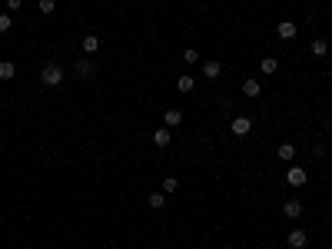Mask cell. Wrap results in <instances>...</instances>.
<instances>
[{"label":"cell","instance_id":"1","mask_svg":"<svg viewBox=\"0 0 332 249\" xmlns=\"http://www.w3.org/2000/svg\"><path fill=\"white\" fill-rule=\"evenodd\" d=\"M40 83H44V87H60V83H63V70L56 63H44L40 66Z\"/></svg>","mask_w":332,"mask_h":249},{"label":"cell","instance_id":"2","mask_svg":"<svg viewBox=\"0 0 332 249\" xmlns=\"http://www.w3.org/2000/svg\"><path fill=\"white\" fill-rule=\"evenodd\" d=\"M229 133L232 136H249V133H253V120L249 117H236L229 123Z\"/></svg>","mask_w":332,"mask_h":249},{"label":"cell","instance_id":"3","mask_svg":"<svg viewBox=\"0 0 332 249\" xmlns=\"http://www.w3.org/2000/svg\"><path fill=\"white\" fill-rule=\"evenodd\" d=\"M286 183L299 189V186H306V183H309V176H306V170H302V166H292V170L286 173Z\"/></svg>","mask_w":332,"mask_h":249},{"label":"cell","instance_id":"4","mask_svg":"<svg viewBox=\"0 0 332 249\" xmlns=\"http://www.w3.org/2000/svg\"><path fill=\"white\" fill-rule=\"evenodd\" d=\"M286 243L292 249H306V243H309V236H306V233H302V229H292V233H289L286 236Z\"/></svg>","mask_w":332,"mask_h":249},{"label":"cell","instance_id":"5","mask_svg":"<svg viewBox=\"0 0 332 249\" xmlns=\"http://www.w3.org/2000/svg\"><path fill=\"white\" fill-rule=\"evenodd\" d=\"M282 216L299 219V216H302V203H299V199H286V203H282Z\"/></svg>","mask_w":332,"mask_h":249},{"label":"cell","instance_id":"6","mask_svg":"<svg viewBox=\"0 0 332 249\" xmlns=\"http://www.w3.org/2000/svg\"><path fill=\"white\" fill-rule=\"evenodd\" d=\"M296 30H299V27L292 20H279V27H276V33L282 37V40H292V37H296Z\"/></svg>","mask_w":332,"mask_h":249},{"label":"cell","instance_id":"7","mask_svg":"<svg viewBox=\"0 0 332 249\" xmlns=\"http://www.w3.org/2000/svg\"><path fill=\"white\" fill-rule=\"evenodd\" d=\"M276 156H279L282 163H292V160H296V146H292V143H279Z\"/></svg>","mask_w":332,"mask_h":249},{"label":"cell","instance_id":"8","mask_svg":"<svg viewBox=\"0 0 332 249\" xmlns=\"http://www.w3.org/2000/svg\"><path fill=\"white\" fill-rule=\"evenodd\" d=\"M169 140H173V133H169V126H160V130L153 133V143L163 150V146H169Z\"/></svg>","mask_w":332,"mask_h":249},{"label":"cell","instance_id":"9","mask_svg":"<svg viewBox=\"0 0 332 249\" xmlns=\"http://www.w3.org/2000/svg\"><path fill=\"white\" fill-rule=\"evenodd\" d=\"M220 73H222L220 60H206V63H203V76H206V80H216Z\"/></svg>","mask_w":332,"mask_h":249},{"label":"cell","instance_id":"10","mask_svg":"<svg viewBox=\"0 0 332 249\" xmlns=\"http://www.w3.org/2000/svg\"><path fill=\"white\" fill-rule=\"evenodd\" d=\"M263 87H259V80H243V97H259Z\"/></svg>","mask_w":332,"mask_h":249},{"label":"cell","instance_id":"11","mask_svg":"<svg viewBox=\"0 0 332 249\" xmlns=\"http://www.w3.org/2000/svg\"><path fill=\"white\" fill-rule=\"evenodd\" d=\"M93 73H97V70H93L90 60H80V63H77V76H80V80H90Z\"/></svg>","mask_w":332,"mask_h":249},{"label":"cell","instance_id":"12","mask_svg":"<svg viewBox=\"0 0 332 249\" xmlns=\"http://www.w3.org/2000/svg\"><path fill=\"white\" fill-rule=\"evenodd\" d=\"M179 123H183V113H179V110H166L163 126H179Z\"/></svg>","mask_w":332,"mask_h":249},{"label":"cell","instance_id":"13","mask_svg":"<svg viewBox=\"0 0 332 249\" xmlns=\"http://www.w3.org/2000/svg\"><path fill=\"white\" fill-rule=\"evenodd\" d=\"M13 76H17V66L10 60H0V80H13Z\"/></svg>","mask_w":332,"mask_h":249},{"label":"cell","instance_id":"14","mask_svg":"<svg viewBox=\"0 0 332 249\" xmlns=\"http://www.w3.org/2000/svg\"><path fill=\"white\" fill-rule=\"evenodd\" d=\"M83 50H87V54H97L100 50V37L97 33H87V37H83Z\"/></svg>","mask_w":332,"mask_h":249},{"label":"cell","instance_id":"15","mask_svg":"<svg viewBox=\"0 0 332 249\" xmlns=\"http://www.w3.org/2000/svg\"><path fill=\"white\" fill-rule=\"evenodd\" d=\"M193 87H196V80H193V76H189V73H183V76H179V80H176V90H179V93H189V90H193Z\"/></svg>","mask_w":332,"mask_h":249},{"label":"cell","instance_id":"16","mask_svg":"<svg viewBox=\"0 0 332 249\" xmlns=\"http://www.w3.org/2000/svg\"><path fill=\"white\" fill-rule=\"evenodd\" d=\"M309 54L312 57H326V54H329V44H326V40H312V44H309Z\"/></svg>","mask_w":332,"mask_h":249},{"label":"cell","instance_id":"17","mask_svg":"<svg viewBox=\"0 0 332 249\" xmlns=\"http://www.w3.org/2000/svg\"><path fill=\"white\" fill-rule=\"evenodd\" d=\"M146 206H150V209H163L166 206V193H153L150 199H146Z\"/></svg>","mask_w":332,"mask_h":249},{"label":"cell","instance_id":"18","mask_svg":"<svg viewBox=\"0 0 332 249\" xmlns=\"http://www.w3.org/2000/svg\"><path fill=\"white\" fill-rule=\"evenodd\" d=\"M259 70H263V73H276V70H279V60H276V57H266L263 63H259Z\"/></svg>","mask_w":332,"mask_h":249},{"label":"cell","instance_id":"19","mask_svg":"<svg viewBox=\"0 0 332 249\" xmlns=\"http://www.w3.org/2000/svg\"><path fill=\"white\" fill-rule=\"evenodd\" d=\"M54 7H56V0H37V10L40 13H54Z\"/></svg>","mask_w":332,"mask_h":249},{"label":"cell","instance_id":"20","mask_svg":"<svg viewBox=\"0 0 332 249\" xmlns=\"http://www.w3.org/2000/svg\"><path fill=\"white\" fill-rule=\"evenodd\" d=\"M183 60H186V63H199V50H196V47L183 50Z\"/></svg>","mask_w":332,"mask_h":249},{"label":"cell","instance_id":"21","mask_svg":"<svg viewBox=\"0 0 332 249\" xmlns=\"http://www.w3.org/2000/svg\"><path fill=\"white\" fill-rule=\"evenodd\" d=\"M176 186H179V183L173 180V176H166V180H163V193H166V196H169V193H176Z\"/></svg>","mask_w":332,"mask_h":249},{"label":"cell","instance_id":"22","mask_svg":"<svg viewBox=\"0 0 332 249\" xmlns=\"http://www.w3.org/2000/svg\"><path fill=\"white\" fill-rule=\"evenodd\" d=\"M13 27V20H10V13H0V33H7Z\"/></svg>","mask_w":332,"mask_h":249},{"label":"cell","instance_id":"23","mask_svg":"<svg viewBox=\"0 0 332 249\" xmlns=\"http://www.w3.org/2000/svg\"><path fill=\"white\" fill-rule=\"evenodd\" d=\"M20 3L23 0H7V10H20Z\"/></svg>","mask_w":332,"mask_h":249}]
</instances>
